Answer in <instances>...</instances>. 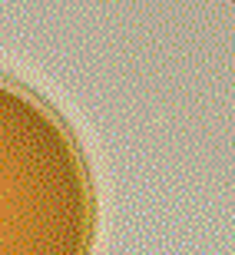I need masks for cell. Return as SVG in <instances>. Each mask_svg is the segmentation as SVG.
I'll return each mask as SVG.
<instances>
[{"label":"cell","instance_id":"obj_1","mask_svg":"<svg viewBox=\"0 0 235 255\" xmlns=\"http://www.w3.org/2000/svg\"><path fill=\"white\" fill-rule=\"evenodd\" d=\"M96 196L63 116L0 76V255H90Z\"/></svg>","mask_w":235,"mask_h":255}]
</instances>
